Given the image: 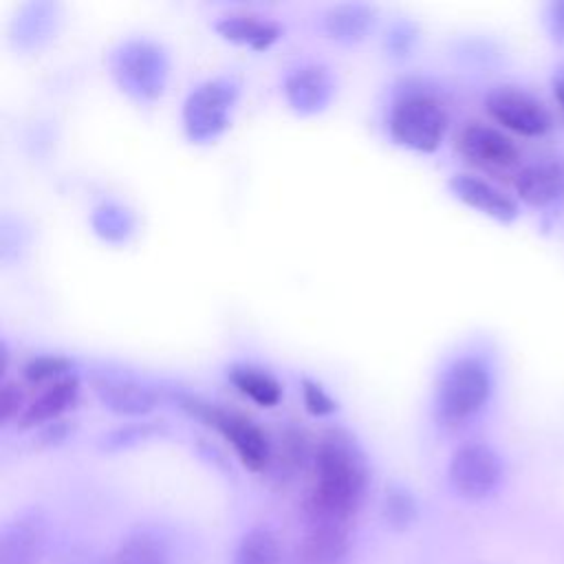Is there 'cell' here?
Here are the masks:
<instances>
[{
    "label": "cell",
    "instance_id": "52a82bcc",
    "mask_svg": "<svg viewBox=\"0 0 564 564\" xmlns=\"http://www.w3.org/2000/svg\"><path fill=\"white\" fill-rule=\"evenodd\" d=\"M447 478L458 496L467 500H482L500 485L502 460L487 443H465L452 454Z\"/></svg>",
    "mask_w": 564,
    "mask_h": 564
},
{
    "label": "cell",
    "instance_id": "7c38bea8",
    "mask_svg": "<svg viewBox=\"0 0 564 564\" xmlns=\"http://www.w3.org/2000/svg\"><path fill=\"white\" fill-rule=\"evenodd\" d=\"M449 189L460 203L502 225H509L520 216L518 203L509 194H505L500 187H496L494 183L480 176L454 174L449 178Z\"/></svg>",
    "mask_w": 564,
    "mask_h": 564
},
{
    "label": "cell",
    "instance_id": "8fae6325",
    "mask_svg": "<svg viewBox=\"0 0 564 564\" xmlns=\"http://www.w3.org/2000/svg\"><path fill=\"white\" fill-rule=\"evenodd\" d=\"M46 544V522L37 511L20 513L0 533V564H40Z\"/></svg>",
    "mask_w": 564,
    "mask_h": 564
},
{
    "label": "cell",
    "instance_id": "9c48e42d",
    "mask_svg": "<svg viewBox=\"0 0 564 564\" xmlns=\"http://www.w3.org/2000/svg\"><path fill=\"white\" fill-rule=\"evenodd\" d=\"M458 152L485 170H507L520 161L518 145L498 128L487 123H467L456 137Z\"/></svg>",
    "mask_w": 564,
    "mask_h": 564
},
{
    "label": "cell",
    "instance_id": "5b68a950",
    "mask_svg": "<svg viewBox=\"0 0 564 564\" xmlns=\"http://www.w3.org/2000/svg\"><path fill=\"white\" fill-rule=\"evenodd\" d=\"M236 99L238 84L231 77H216L198 84L183 104L185 134L196 143H205L223 134L229 126Z\"/></svg>",
    "mask_w": 564,
    "mask_h": 564
},
{
    "label": "cell",
    "instance_id": "e0dca14e",
    "mask_svg": "<svg viewBox=\"0 0 564 564\" xmlns=\"http://www.w3.org/2000/svg\"><path fill=\"white\" fill-rule=\"evenodd\" d=\"M214 29L229 42L249 46L253 51L269 48L280 35L282 29L278 22L260 18L256 13H231L220 18Z\"/></svg>",
    "mask_w": 564,
    "mask_h": 564
},
{
    "label": "cell",
    "instance_id": "3957f363",
    "mask_svg": "<svg viewBox=\"0 0 564 564\" xmlns=\"http://www.w3.org/2000/svg\"><path fill=\"white\" fill-rule=\"evenodd\" d=\"M174 401L183 412L189 416L203 421L205 425L218 430L238 454L240 463L251 471H264L273 460V447L264 430L253 423L251 419L225 410L218 403H212L203 397L187 394V392H174Z\"/></svg>",
    "mask_w": 564,
    "mask_h": 564
},
{
    "label": "cell",
    "instance_id": "ba28073f",
    "mask_svg": "<svg viewBox=\"0 0 564 564\" xmlns=\"http://www.w3.org/2000/svg\"><path fill=\"white\" fill-rule=\"evenodd\" d=\"M485 108L496 123L522 137H542L553 123L546 106L538 97L513 86L494 88L485 99Z\"/></svg>",
    "mask_w": 564,
    "mask_h": 564
},
{
    "label": "cell",
    "instance_id": "9a60e30c",
    "mask_svg": "<svg viewBox=\"0 0 564 564\" xmlns=\"http://www.w3.org/2000/svg\"><path fill=\"white\" fill-rule=\"evenodd\" d=\"M333 82L322 64H306L291 70L284 79V97L289 106L302 115L317 112L328 104Z\"/></svg>",
    "mask_w": 564,
    "mask_h": 564
},
{
    "label": "cell",
    "instance_id": "8992f818",
    "mask_svg": "<svg viewBox=\"0 0 564 564\" xmlns=\"http://www.w3.org/2000/svg\"><path fill=\"white\" fill-rule=\"evenodd\" d=\"M112 75L137 99H154L163 93L167 77L165 53L150 40H128L112 55Z\"/></svg>",
    "mask_w": 564,
    "mask_h": 564
},
{
    "label": "cell",
    "instance_id": "4fadbf2b",
    "mask_svg": "<svg viewBox=\"0 0 564 564\" xmlns=\"http://www.w3.org/2000/svg\"><path fill=\"white\" fill-rule=\"evenodd\" d=\"M300 540V557L304 564H341L350 553V524L337 520L306 518Z\"/></svg>",
    "mask_w": 564,
    "mask_h": 564
},
{
    "label": "cell",
    "instance_id": "d4e9b609",
    "mask_svg": "<svg viewBox=\"0 0 564 564\" xmlns=\"http://www.w3.org/2000/svg\"><path fill=\"white\" fill-rule=\"evenodd\" d=\"M26 397L22 390V383L18 381H4L2 386V397H0V410H2V421L11 423L22 416L24 408H26Z\"/></svg>",
    "mask_w": 564,
    "mask_h": 564
},
{
    "label": "cell",
    "instance_id": "484cf974",
    "mask_svg": "<svg viewBox=\"0 0 564 564\" xmlns=\"http://www.w3.org/2000/svg\"><path fill=\"white\" fill-rule=\"evenodd\" d=\"M159 432V425L154 423H134V425H126L121 430H115L112 434H108L104 438V447L108 449H119V447H126V445H132L137 441H143L152 434Z\"/></svg>",
    "mask_w": 564,
    "mask_h": 564
},
{
    "label": "cell",
    "instance_id": "5bb4252c",
    "mask_svg": "<svg viewBox=\"0 0 564 564\" xmlns=\"http://www.w3.org/2000/svg\"><path fill=\"white\" fill-rule=\"evenodd\" d=\"M516 194L531 207H549L564 196V163L555 159L535 161L516 174Z\"/></svg>",
    "mask_w": 564,
    "mask_h": 564
},
{
    "label": "cell",
    "instance_id": "2e32d148",
    "mask_svg": "<svg viewBox=\"0 0 564 564\" xmlns=\"http://www.w3.org/2000/svg\"><path fill=\"white\" fill-rule=\"evenodd\" d=\"M77 392H79V379L73 372L40 386L37 394L26 403L22 416L18 419V425L35 427V425H48L57 421L59 414L75 403Z\"/></svg>",
    "mask_w": 564,
    "mask_h": 564
},
{
    "label": "cell",
    "instance_id": "277c9868",
    "mask_svg": "<svg viewBox=\"0 0 564 564\" xmlns=\"http://www.w3.org/2000/svg\"><path fill=\"white\" fill-rule=\"evenodd\" d=\"M447 110L443 101L430 93H408L399 97L388 117L390 137L414 152H436L447 132Z\"/></svg>",
    "mask_w": 564,
    "mask_h": 564
},
{
    "label": "cell",
    "instance_id": "d6986e66",
    "mask_svg": "<svg viewBox=\"0 0 564 564\" xmlns=\"http://www.w3.org/2000/svg\"><path fill=\"white\" fill-rule=\"evenodd\" d=\"M108 564H170V551L154 531L139 529L119 542Z\"/></svg>",
    "mask_w": 564,
    "mask_h": 564
},
{
    "label": "cell",
    "instance_id": "603a6c76",
    "mask_svg": "<svg viewBox=\"0 0 564 564\" xmlns=\"http://www.w3.org/2000/svg\"><path fill=\"white\" fill-rule=\"evenodd\" d=\"M70 368H73V361L62 355H37L24 364L22 375L29 383L44 386L59 377L70 375Z\"/></svg>",
    "mask_w": 564,
    "mask_h": 564
},
{
    "label": "cell",
    "instance_id": "ffe728a7",
    "mask_svg": "<svg viewBox=\"0 0 564 564\" xmlns=\"http://www.w3.org/2000/svg\"><path fill=\"white\" fill-rule=\"evenodd\" d=\"M229 381L236 386L238 392L249 397L253 403L262 408H273L282 399L280 381L262 368L249 364H236L227 370Z\"/></svg>",
    "mask_w": 564,
    "mask_h": 564
},
{
    "label": "cell",
    "instance_id": "83f0119b",
    "mask_svg": "<svg viewBox=\"0 0 564 564\" xmlns=\"http://www.w3.org/2000/svg\"><path fill=\"white\" fill-rule=\"evenodd\" d=\"M551 90H553L555 101L564 108V62L553 70V77H551Z\"/></svg>",
    "mask_w": 564,
    "mask_h": 564
},
{
    "label": "cell",
    "instance_id": "44dd1931",
    "mask_svg": "<svg viewBox=\"0 0 564 564\" xmlns=\"http://www.w3.org/2000/svg\"><path fill=\"white\" fill-rule=\"evenodd\" d=\"M231 564H280V544L275 533L267 527L249 529L240 538Z\"/></svg>",
    "mask_w": 564,
    "mask_h": 564
},
{
    "label": "cell",
    "instance_id": "7402d4cb",
    "mask_svg": "<svg viewBox=\"0 0 564 564\" xmlns=\"http://www.w3.org/2000/svg\"><path fill=\"white\" fill-rule=\"evenodd\" d=\"M383 518L386 522L394 529V531H405L410 529L416 518H419V505L416 498L401 485H392L388 487L386 496H383Z\"/></svg>",
    "mask_w": 564,
    "mask_h": 564
},
{
    "label": "cell",
    "instance_id": "7a4b0ae2",
    "mask_svg": "<svg viewBox=\"0 0 564 564\" xmlns=\"http://www.w3.org/2000/svg\"><path fill=\"white\" fill-rule=\"evenodd\" d=\"M494 390L491 372L478 357H458L441 375L434 394L438 423L458 427L474 419L489 401Z\"/></svg>",
    "mask_w": 564,
    "mask_h": 564
},
{
    "label": "cell",
    "instance_id": "6da1fadb",
    "mask_svg": "<svg viewBox=\"0 0 564 564\" xmlns=\"http://www.w3.org/2000/svg\"><path fill=\"white\" fill-rule=\"evenodd\" d=\"M313 485L306 498V518L348 522L364 502L368 465L344 430H328L311 454Z\"/></svg>",
    "mask_w": 564,
    "mask_h": 564
},
{
    "label": "cell",
    "instance_id": "4316f807",
    "mask_svg": "<svg viewBox=\"0 0 564 564\" xmlns=\"http://www.w3.org/2000/svg\"><path fill=\"white\" fill-rule=\"evenodd\" d=\"M544 26L553 44L564 46V0L549 2L544 9Z\"/></svg>",
    "mask_w": 564,
    "mask_h": 564
},
{
    "label": "cell",
    "instance_id": "ac0fdd59",
    "mask_svg": "<svg viewBox=\"0 0 564 564\" xmlns=\"http://www.w3.org/2000/svg\"><path fill=\"white\" fill-rule=\"evenodd\" d=\"M377 20V9L364 2H344L330 7L324 18L322 26L328 37L337 42H359L364 40Z\"/></svg>",
    "mask_w": 564,
    "mask_h": 564
},
{
    "label": "cell",
    "instance_id": "30bf717a",
    "mask_svg": "<svg viewBox=\"0 0 564 564\" xmlns=\"http://www.w3.org/2000/svg\"><path fill=\"white\" fill-rule=\"evenodd\" d=\"M90 388L99 403L115 414L139 416L152 412L159 405V394L130 377L99 372L90 377Z\"/></svg>",
    "mask_w": 564,
    "mask_h": 564
},
{
    "label": "cell",
    "instance_id": "cb8c5ba5",
    "mask_svg": "<svg viewBox=\"0 0 564 564\" xmlns=\"http://www.w3.org/2000/svg\"><path fill=\"white\" fill-rule=\"evenodd\" d=\"M302 399L311 414L328 416L337 410V401L313 379H302Z\"/></svg>",
    "mask_w": 564,
    "mask_h": 564
}]
</instances>
